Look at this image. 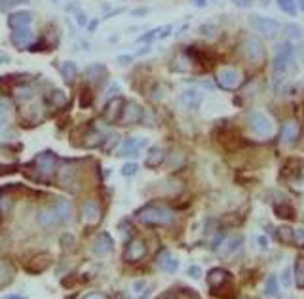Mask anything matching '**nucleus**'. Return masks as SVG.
Returning a JSON list of instances; mask_svg holds the SVG:
<instances>
[{
  "instance_id": "f257e3e1",
  "label": "nucleus",
  "mask_w": 304,
  "mask_h": 299,
  "mask_svg": "<svg viewBox=\"0 0 304 299\" xmlns=\"http://www.w3.org/2000/svg\"><path fill=\"white\" fill-rule=\"evenodd\" d=\"M295 50H293V44L291 42H283L278 46L276 56H274V80L276 84H280L289 73L295 71Z\"/></svg>"
},
{
  "instance_id": "f03ea898",
  "label": "nucleus",
  "mask_w": 304,
  "mask_h": 299,
  "mask_svg": "<svg viewBox=\"0 0 304 299\" xmlns=\"http://www.w3.org/2000/svg\"><path fill=\"white\" fill-rule=\"evenodd\" d=\"M69 216H71V204L65 202V200H61L53 208H48L42 212L38 216V223L44 225V227H53V225L61 223L63 219H67Z\"/></svg>"
},
{
  "instance_id": "7ed1b4c3",
  "label": "nucleus",
  "mask_w": 304,
  "mask_h": 299,
  "mask_svg": "<svg viewBox=\"0 0 304 299\" xmlns=\"http://www.w3.org/2000/svg\"><path fill=\"white\" fill-rule=\"evenodd\" d=\"M139 219L148 225H167L173 221V214L162 206H145L139 212Z\"/></svg>"
},
{
  "instance_id": "20e7f679",
  "label": "nucleus",
  "mask_w": 304,
  "mask_h": 299,
  "mask_svg": "<svg viewBox=\"0 0 304 299\" xmlns=\"http://www.w3.org/2000/svg\"><path fill=\"white\" fill-rule=\"evenodd\" d=\"M247 124H249V130L253 132V135L257 137H270L272 133H274V124H272V120L266 115L263 113H259V111H253V113H249V117H247Z\"/></svg>"
},
{
  "instance_id": "39448f33",
  "label": "nucleus",
  "mask_w": 304,
  "mask_h": 299,
  "mask_svg": "<svg viewBox=\"0 0 304 299\" xmlns=\"http://www.w3.org/2000/svg\"><path fill=\"white\" fill-rule=\"evenodd\" d=\"M215 80L221 86L222 90H238L241 82H244V75L238 69H230V67H222L217 71Z\"/></svg>"
},
{
  "instance_id": "423d86ee",
  "label": "nucleus",
  "mask_w": 304,
  "mask_h": 299,
  "mask_svg": "<svg viewBox=\"0 0 304 299\" xmlns=\"http://www.w3.org/2000/svg\"><path fill=\"white\" fill-rule=\"evenodd\" d=\"M249 21H251V27L255 29L259 34H263L266 38H274L276 34L281 31V25L276 21V19H272V17H264V16H253L249 17Z\"/></svg>"
},
{
  "instance_id": "0eeeda50",
  "label": "nucleus",
  "mask_w": 304,
  "mask_h": 299,
  "mask_svg": "<svg viewBox=\"0 0 304 299\" xmlns=\"http://www.w3.org/2000/svg\"><path fill=\"white\" fill-rule=\"evenodd\" d=\"M141 118H143V109H141V105H137L135 101H126L118 122L122 126H132L141 122Z\"/></svg>"
},
{
  "instance_id": "6e6552de",
  "label": "nucleus",
  "mask_w": 304,
  "mask_h": 299,
  "mask_svg": "<svg viewBox=\"0 0 304 299\" xmlns=\"http://www.w3.org/2000/svg\"><path fill=\"white\" fill-rule=\"evenodd\" d=\"M244 56H246V59L249 63L261 65L264 61L263 44L257 40V38H246V42H244Z\"/></svg>"
},
{
  "instance_id": "1a4fd4ad",
  "label": "nucleus",
  "mask_w": 304,
  "mask_h": 299,
  "mask_svg": "<svg viewBox=\"0 0 304 299\" xmlns=\"http://www.w3.org/2000/svg\"><path fill=\"white\" fill-rule=\"evenodd\" d=\"M44 117V109L38 101H31L27 107L21 109V120L25 124H38Z\"/></svg>"
},
{
  "instance_id": "9d476101",
  "label": "nucleus",
  "mask_w": 304,
  "mask_h": 299,
  "mask_svg": "<svg viewBox=\"0 0 304 299\" xmlns=\"http://www.w3.org/2000/svg\"><path fill=\"white\" fill-rule=\"evenodd\" d=\"M36 170L40 172L42 175H46V177H49V175L55 172V164H57V158H55V155L53 153H42V155H38L36 157Z\"/></svg>"
},
{
  "instance_id": "9b49d317",
  "label": "nucleus",
  "mask_w": 304,
  "mask_h": 299,
  "mask_svg": "<svg viewBox=\"0 0 304 299\" xmlns=\"http://www.w3.org/2000/svg\"><path fill=\"white\" fill-rule=\"evenodd\" d=\"M179 101H181V103L187 109H192V111H196V109H200L202 101H204V93H202L200 90H194V88H190V90H185L181 95H179Z\"/></svg>"
},
{
  "instance_id": "f8f14e48",
  "label": "nucleus",
  "mask_w": 304,
  "mask_h": 299,
  "mask_svg": "<svg viewBox=\"0 0 304 299\" xmlns=\"http://www.w3.org/2000/svg\"><path fill=\"white\" fill-rule=\"evenodd\" d=\"M31 21H33V14L31 12H16V14H12L8 19V25L12 31H17V29H29L31 27Z\"/></svg>"
},
{
  "instance_id": "ddd939ff",
  "label": "nucleus",
  "mask_w": 304,
  "mask_h": 299,
  "mask_svg": "<svg viewBox=\"0 0 304 299\" xmlns=\"http://www.w3.org/2000/svg\"><path fill=\"white\" fill-rule=\"evenodd\" d=\"M298 133H300V126H298V122L296 120H289V122H285L283 124V128H281V143H285V145H293V143L296 141V137H298Z\"/></svg>"
},
{
  "instance_id": "4468645a",
  "label": "nucleus",
  "mask_w": 304,
  "mask_h": 299,
  "mask_svg": "<svg viewBox=\"0 0 304 299\" xmlns=\"http://www.w3.org/2000/svg\"><path fill=\"white\" fill-rule=\"evenodd\" d=\"M33 42V33H31V27L29 29H17V31H12V44L23 50L27 46H31Z\"/></svg>"
},
{
  "instance_id": "2eb2a0df",
  "label": "nucleus",
  "mask_w": 304,
  "mask_h": 299,
  "mask_svg": "<svg viewBox=\"0 0 304 299\" xmlns=\"http://www.w3.org/2000/svg\"><path fill=\"white\" fill-rule=\"evenodd\" d=\"M126 101L122 97H114V99L108 101V105L105 107V113H103V117L107 122H116L118 118H120V113H122V107Z\"/></svg>"
},
{
  "instance_id": "dca6fc26",
  "label": "nucleus",
  "mask_w": 304,
  "mask_h": 299,
  "mask_svg": "<svg viewBox=\"0 0 304 299\" xmlns=\"http://www.w3.org/2000/svg\"><path fill=\"white\" fill-rule=\"evenodd\" d=\"M145 244L141 240H132L128 244V248H126V254H124V258L128 259V261H139L143 256H145Z\"/></svg>"
},
{
  "instance_id": "f3484780",
  "label": "nucleus",
  "mask_w": 304,
  "mask_h": 299,
  "mask_svg": "<svg viewBox=\"0 0 304 299\" xmlns=\"http://www.w3.org/2000/svg\"><path fill=\"white\" fill-rule=\"evenodd\" d=\"M230 276H228V273L226 271H222V269H213L211 273H209V276H207V282H209V286L213 288V290H217L219 286H222V282H226Z\"/></svg>"
},
{
  "instance_id": "a211bd4d",
  "label": "nucleus",
  "mask_w": 304,
  "mask_h": 299,
  "mask_svg": "<svg viewBox=\"0 0 304 299\" xmlns=\"http://www.w3.org/2000/svg\"><path fill=\"white\" fill-rule=\"evenodd\" d=\"M110 250H112V240H110L108 234H101L97 240H95V244H93V252L97 256H107Z\"/></svg>"
},
{
  "instance_id": "6ab92c4d",
  "label": "nucleus",
  "mask_w": 304,
  "mask_h": 299,
  "mask_svg": "<svg viewBox=\"0 0 304 299\" xmlns=\"http://www.w3.org/2000/svg\"><path fill=\"white\" fill-rule=\"evenodd\" d=\"M105 75H107V69H105V65H101V63H93V65H90L86 69V78L91 80V82H97Z\"/></svg>"
},
{
  "instance_id": "aec40b11",
  "label": "nucleus",
  "mask_w": 304,
  "mask_h": 299,
  "mask_svg": "<svg viewBox=\"0 0 304 299\" xmlns=\"http://www.w3.org/2000/svg\"><path fill=\"white\" fill-rule=\"evenodd\" d=\"M10 120H12V105H10V101H2L0 103V132H4L8 128Z\"/></svg>"
},
{
  "instance_id": "412c9836",
  "label": "nucleus",
  "mask_w": 304,
  "mask_h": 299,
  "mask_svg": "<svg viewBox=\"0 0 304 299\" xmlns=\"http://www.w3.org/2000/svg\"><path fill=\"white\" fill-rule=\"evenodd\" d=\"M158 265L162 267L164 271H167V273H173V271H177L179 263H177V259L173 258L169 252H164V254L160 256V259H158Z\"/></svg>"
},
{
  "instance_id": "4be33fe9",
  "label": "nucleus",
  "mask_w": 304,
  "mask_h": 299,
  "mask_svg": "<svg viewBox=\"0 0 304 299\" xmlns=\"http://www.w3.org/2000/svg\"><path fill=\"white\" fill-rule=\"evenodd\" d=\"M164 160V149L162 147H152L148 151V157H147V166L148 168H156L162 164Z\"/></svg>"
},
{
  "instance_id": "5701e85b",
  "label": "nucleus",
  "mask_w": 304,
  "mask_h": 299,
  "mask_svg": "<svg viewBox=\"0 0 304 299\" xmlns=\"http://www.w3.org/2000/svg\"><path fill=\"white\" fill-rule=\"evenodd\" d=\"M171 69L173 71H179V73H187V71L192 69V59H190L187 54H185V56H177V58L173 59Z\"/></svg>"
},
{
  "instance_id": "b1692460",
  "label": "nucleus",
  "mask_w": 304,
  "mask_h": 299,
  "mask_svg": "<svg viewBox=\"0 0 304 299\" xmlns=\"http://www.w3.org/2000/svg\"><path fill=\"white\" fill-rule=\"evenodd\" d=\"M82 214H84V219H86L88 223H95V221L99 219L97 204H95V202H86V204H84Z\"/></svg>"
},
{
  "instance_id": "393cba45",
  "label": "nucleus",
  "mask_w": 304,
  "mask_h": 299,
  "mask_svg": "<svg viewBox=\"0 0 304 299\" xmlns=\"http://www.w3.org/2000/svg\"><path fill=\"white\" fill-rule=\"evenodd\" d=\"M61 75L65 78V82H74V78H76V65H74L73 61H65L63 65H61Z\"/></svg>"
},
{
  "instance_id": "a878e982",
  "label": "nucleus",
  "mask_w": 304,
  "mask_h": 299,
  "mask_svg": "<svg viewBox=\"0 0 304 299\" xmlns=\"http://www.w3.org/2000/svg\"><path fill=\"white\" fill-rule=\"evenodd\" d=\"M14 93H16V97L19 101H29L34 95L33 86H29V84H21V86H17L16 90H14Z\"/></svg>"
},
{
  "instance_id": "bb28decb",
  "label": "nucleus",
  "mask_w": 304,
  "mask_h": 299,
  "mask_svg": "<svg viewBox=\"0 0 304 299\" xmlns=\"http://www.w3.org/2000/svg\"><path fill=\"white\" fill-rule=\"evenodd\" d=\"M141 145H143V141H141V139H135V137H130L128 141L124 143V149L120 151V155H122V157H126V155H130V153H135V151L139 149Z\"/></svg>"
},
{
  "instance_id": "cd10ccee",
  "label": "nucleus",
  "mask_w": 304,
  "mask_h": 299,
  "mask_svg": "<svg viewBox=\"0 0 304 299\" xmlns=\"http://www.w3.org/2000/svg\"><path fill=\"white\" fill-rule=\"evenodd\" d=\"M278 2V6L283 14H287V16H296V2L295 0H276Z\"/></svg>"
},
{
  "instance_id": "c85d7f7f",
  "label": "nucleus",
  "mask_w": 304,
  "mask_h": 299,
  "mask_svg": "<svg viewBox=\"0 0 304 299\" xmlns=\"http://www.w3.org/2000/svg\"><path fill=\"white\" fill-rule=\"evenodd\" d=\"M49 101H51L55 107H61V105H65L67 103V93L65 91H61V90H55L53 93H51Z\"/></svg>"
},
{
  "instance_id": "c756f323",
  "label": "nucleus",
  "mask_w": 304,
  "mask_h": 299,
  "mask_svg": "<svg viewBox=\"0 0 304 299\" xmlns=\"http://www.w3.org/2000/svg\"><path fill=\"white\" fill-rule=\"evenodd\" d=\"M91 101H93V95H91V90L90 88H82L80 91V107H90Z\"/></svg>"
},
{
  "instance_id": "7c9ffc66",
  "label": "nucleus",
  "mask_w": 304,
  "mask_h": 299,
  "mask_svg": "<svg viewBox=\"0 0 304 299\" xmlns=\"http://www.w3.org/2000/svg\"><path fill=\"white\" fill-rule=\"evenodd\" d=\"M276 214L281 216V217H285V219H293V216H295L293 208L287 206V204H283V206H276Z\"/></svg>"
},
{
  "instance_id": "2f4dec72",
  "label": "nucleus",
  "mask_w": 304,
  "mask_h": 299,
  "mask_svg": "<svg viewBox=\"0 0 304 299\" xmlns=\"http://www.w3.org/2000/svg\"><path fill=\"white\" fill-rule=\"evenodd\" d=\"M200 33L204 34V36H215V34L219 33V27L213 25V23H204V25L200 27Z\"/></svg>"
},
{
  "instance_id": "473e14b6",
  "label": "nucleus",
  "mask_w": 304,
  "mask_h": 299,
  "mask_svg": "<svg viewBox=\"0 0 304 299\" xmlns=\"http://www.w3.org/2000/svg\"><path fill=\"white\" fill-rule=\"evenodd\" d=\"M10 276H12V271L8 269V265H6V263H2V261H0V286L8 282Z\"/></svg>"
},
{
  "instance_id": "72a5a7b5",
  "label": "nucleus",
  "mask_w": 304,
  "mask_h": 299,
  "mask_svg": "<svg viewBox=\"0 0 304 299\" xmlns=\"http://www.w3.org/2000/svg\"><path fill=\"white\" fill-rule=\"evenodd\" d=\"M296 282H298L300 288H304V258L296 265Z\"/></svg>"
},
{
  "instance_id": "f704fd0d",
  "label": "nucleus",
  "mask_w": 304,
  "mask_h": 299,
  "mask_svg": "<svg viewBox=\"0 0 304 299\" xmlns=\"http://www.w3.org/2000/svg\"><path fill=\"white\" fill-rule=\"evenodd\" d=\"M283 31H285V33H291V36H293V38H302V29H300V27L285 25V27H283Z\"/></svg>"
},
{
  "instance_id": "c9c22d12",
  "label": "nucleus",
  "mask_w": 304,
  "mask_h": 299,
  "mask_svg": "<svg viewBox=\"0 0 304 299\" xmlns=\"http://www.w3.org/2000/svg\"><path fill=\"white\" fill-rule=\"evenodd\" d=\"M23 2H29V0H0V10H8L16 4H23Z\"/></svg>"
},
{
  "instance_id": "e433bc0d",
  "label": "nucleus",
  "mask_w": 304,
  "mask_h": 299,
  "mask_svg": "<svg viewBox=\"0 0 304 299\" xmlns=\"http://www.w3.org/2000/svg\"><path fill=\"white\" fill-rule=\"evenodd\" d=\"M280 238L285 242H293V231L289 227H281L280 229Z\"/></svg>"
},
{
  "instance_id": "4c0bfd02",
  "label": "nucleus",
  "mask_w": 304,
  "mask_h": 299,
  "mask_svg": "<svg viewBox=\"0 0 304 299\" xmlns=\"http://www.w3.org/2000/svg\"><path fill=\"white\" fill-rule=\"evenodd\" d=\"M293 242L298 246H304V229H295L293 231Z\"/></svg>"
},
{
  "instance_id": "58836bf2",
  "label": "nucleus",
  "mask_w": 304,
  "mask_h": 299,
  "mask_svg": "<svg viewBox=\"0 0 304 299\" xmlns=\"http://www.w3.org/2000/svg\"><path fill=\"white\" fill-rule=\"evenodd\" d=\"M238 246H239V238H232V240H228V244H226V246L221 250V254H228V252L236 250Z\"/></svg>"
},
{
  "instance_id": "ea45409f",
  "label": "nucleus",
  "mask_w": 304,
  "mask_h": 299,
  "mask_svg": "<svg viewBox=\"0 0 304 299\" xmlns=\"http://www.w3.org/2000/svg\"><path fill=\"white\" fill-rule=\"evenodd\" d=\"M266 293H268V295H276V293H278V286H276V280H274V278H268Z\"/></svg>"
},
{
  "instance_id": "a19ab883",
  "label": "nucleus",
  "mask_w": 304,
  "mask_h": 299,
  "mask_svg": "<svg viewBox=\"0 0 304 299\" xmlns=\"http://www.w3.org/2000/svg\"><path fill=\"white\" fill-rule=\"evenodd\" d=\"M122 172H124V175H133L137 172V164H126Z\"/></svg>"
},
{
  "instance_id": "79ce46f5",
  "label": "nucleus",
  "mask_w": 304,
  "mask_h": 299,
  "mask_svg": "<svg viewBox=\"0 0 304 299\" xmlns=\"http://www.w3.org/2000/svg\"><path fill=\"white\" fill-rule=\"evenodd\" d=\"M236 6H239V8H249L251 4H253V0H232Z\"/></svg>"
},
{
  "instance_id": "37998d69",
  "label": "nucleus",
  "mask_w": 304,
  "mask_h": 299,
  "mask_svg": "<svg viewBox=\"0 0 304 299\" xmlns=\"http://www.w3.org/2000/svg\"><path fill=\"white\" fill-rule=\"evenodd\" d=\"M158 33H160V31H150L148 34H145V36H141L139 40H141V42H150L152 38H154V36H156Z\"/></svg>"
},
{
  "instance_id": "c03bdc74",
  "label": "nucleus",
  "mask_w": 304,
  "mask_h": 299,
  "mask_svg": "<svg viewBox=\"0 0 304 299\" xmlns=\"http://www.w3.org/2000/svg\"><path fill=\"white\" fill-rule=\"evenodd\" d=\"M132 56H120L118 58V63H122V65H128V63H132Z\"/></svg>"
},
{
  "instance_id": "a18cd8bd",
  "label": "nucleus",
  "mask_w": 304,
  "mask_h": 299,
  "mask_svg": "<svg viewBox=\"0 0 304 299\" xmlns=\"http://www.w3.org/2000/svg\"><path fill=\"white\" fill-rule=\"evenodd\" d=\"M283 284H285V286H289V284H291V271H285V274H283Z\"/></svg>"
},
{
  "instance_id": "49530a36",
  "label": "nucleus",
  "mask_w": 304,
  "mask_h": 299,
  "mask_svg": "<svg viewBox=\"0 0 304 299\" xmlns=\"http://www.w3.org/2000/svg\"><path fill=\"white\" fill-rule=\"evenodd\" d=\"M76 19H78V23H80V25H86V16H84L82 12L76 16Z\"/></svg>"
},
{
  "instance_id": "de8ad7c7",
  "label": "nucleus",
  "mask_w": 304,
  "mask_h": 299,
  "mask_svg": "<svg viewBox=\"0 0 304 299\" xmlns=\"http://www.w3.org/2000/svg\"><path fill=\"white\" fill-rule=\"evenodd\" d=\"M147 14V10H137V12H133V16H145Z\"/></svg>"
},
{
  "instance_id": "09e8293b",
  "label": "nucleus",
  "mask_w": 304,
  "mask_h": 299,
  "mask_svg": "<svg viewBox=\"0 0 304 299\" xmlns=\"http://www.w3.org/2000/svg\"><path fill=\"white\" fill-rule=\"evenodd\" d=\"M86 299H103V297H101V295H88Z\"/></svg>"
},
{
  "instance_id": "8fccbe9b",
  "label": "nucleus",
  "mask_w": 304,
  "mask_h": 299,
  "mask_svg": "<svg viewBox=\"0 0 304 299\" xmlns=\"http://www.w3.org/2000/svg\"><path fill=\"white\" fill-rule=\"evenodd\" d=\"M268 2H270V0H261V4H263V6H268Z\"/></svg>"
},
{
  "instance_id": "3c124183",
  "label": "nucleus",
  "mask_w": 304,
  "mask_h": 299,
  "mask_svg": "<svg viewBox=\"0 0 304 299\" xmlns=\"http://www.w3.org/2000/svg\"><path fill=\"white\" fill-rule=\"evenodd\" d=\"M298 4H300V8L304 10V0H298Z\"/></svg>"
},
{
  "instance_id": "603ef678",
  "label": "nucleus",
  "mask_w": 304,
  "mask_h": 299,
  "mask_svg": "<svg viewBox=\"0 0 304 299\" xmlns=\"http://www.w3.org/2000/svg\"><path fill=\"white\" fill-rule=\"evenodd\" d=\"M6 299H19L17 295H10V297H6Z\"/></svg>"
}]
</instances>
